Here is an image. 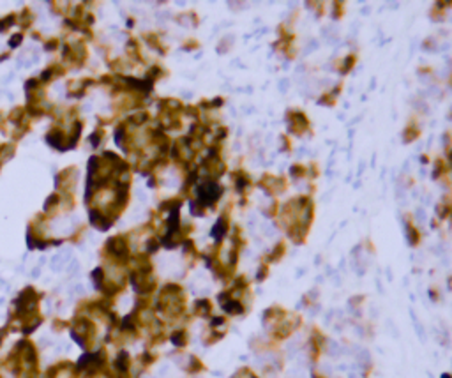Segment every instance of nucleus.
<instances>
[{
	"instance_id": "1",
	"label": "nucleus",
	"mask_w": 452,
	"mask_h": 378,
	"mask_svg": "<svg viewBox=\"0 0 452 378\" xmlns=\"http://www.w3.org/2000/svg\"><path fill=\"white\" fill-rule=\"evenodd\" d=\"M221 195H223V187H221L214 179L207 180L202 187H198V196H200L198 202L202 203L203 207H205V205L214 207V203L219 200Z\"/></svg>"
},
{
	"instance_id": "2",
	"label": "nucleus",
	"mask_w": 452,
	"mask_h": 378,
	"mask_svg": "<svg viewBox=\"0 0 452 378\" xmlns=\"http://www.w3.org/2000/svg\"><path fill=\"white\" fill-rule=\"evenodd\" d=\"M288 125H290L292 133H295V135H302V133H306V129L309 128V122H307L306 113L290 112L288 113Z\"/></svg>"
},
{
	"instance_id": "3",
	"label": "nucleus",
	"mask_w": 452,
	"mask_h": 378,
	"mask_svg": "<svg viewBox=\"0 0 452 378\" xmlns=\"http://www.w3.org/2000/svg\"><path fill=\"white\" fill-rule=\"evenodd\" d=\"M260 186L265 189L269 195H279L281 191H284L286 187V180L283 177H274V175H265L260 180Z\"/></svg>"
},
{
	"instance_id": "4",
	"label": "nucleus",
	"mask_w": 452,
	"mask_h": 378,
	"mask_svg": "<svg viewBox=\"0 0 452 378\" xmlns=\"http://www.w3.org/2000/svg\"><path fill=\"white\" fill-rule=\"evenodd\" d=\"M233 180H235L237 193H240V195H244V193H246L247 189H249V186H251L249 177H247L244 172H235V173H233Z\"/></svg>"
},
{
	"instance_id": "5",
	"label": "nucleus",
	"mask_w": 452,
	"mask_h": 378,
	"mask_svg": "<svg viewBox=\"0 0 452 378\" xmlns=\"http://www.w3.org/2000/svg\"><path fill=\"white\" fill-rule=\"evenodd\" d=\"M228 230H230V219H228V216L219 217V221H217L216 227H214V230H212L214 239L219 240V242H221V239H223L226 233H228Z\"/></svg>"
},
{
	"instance_id": "6",
	"label": "nucleus",
	"mask_w": 452,
	"mask_h": 378,
	"mask_svg": "<svg viewBox=\"0 0 452 378\" xmlns=\"http://www.w3.org/2000/svg\"><path fill=\"white\" fill-rule=\"evenodd\" d=\"M195 309H196V313H198L200 317H207V314L210 313V309H212V306H210V302L207 301V299H205V301L202 299V301L196 302Z\"/></svg>"
},
{
	"instance_id": "7",
	"label": "nucleus",
	"mask_w": 452,
	"mask_h": 378,
	"mask_svg": "<svg viewBox=\"0 0 452 378\" xmlns=\"http://www.w3.org/2000/svg\"><path fill=\"white\" fill-rule=\"evenodd\" d=\"M172 343L175 344V346H184V344L187 343V334L186 331H175L172 334Z\"/></svg>"
},
{
	"instance_id": "8",
	"label": "nucleus",
	"mask_w": 452,
	"mask_h": 378,
	"mask_svg": "<svg viewBox=\"0 0 452 378\" xmlns=\"http://www.w3.org/2000/svg\"><path fill=\"white\" fill-rule=\"evenodd\" d=\"M406 237H408V242L412 244V246H417V242H418V232L412 227V225H406Z\"/></svg>"
},
{
	"instance_id": "9",
	"label": "nucleus",
	"mask_w": 452,
	"mask_h": 378,
	"mask_svg": "<svg viewBox=\"0 0 452 378\" xmlns=\"http://www.w3.org/2000/svg\"><path fill=\"white\" fill-rule=\"evenodd\" d=\"M417 136H418V129L413 128V125H410V128H406V131H403V140H405V142H412Z\"/></svg>"
},
{
	"instance_id": "10",
	"label": "nucleus",
	"mask_w": 452,
	"mask_h": 378,
	"mask_svg": "<svg viewBox=\"0 0 452 378\" xmlns=\"http://www.w3.org/2000/svg\"><path fill=\"white\" fill-rule=\"evenodd\" d=\"M283 255H284V244L279 242V244H277V247H274L272 255H270V260H272V262L281 260V257H283Z\"/></svg>"
},
{
	"instance_id": "11",
	"label": "nucleus",
	"mask_w": 452,
	"mask_h": 378,
	"mask_svg": "<svg viewBox=\"0 0 452 378\" xmlns=\"http://www.w3.org/2000/svg\"><path fill=\"white\" fill-rule=\"evenodd\" d=\"M306 172H307L306 166H302V165H294V166H292V168H290V175H292V177H297V179H299V177H304V175H306Z\"/></svg>"
},
{
	"instance_id": "12",
	"label": "nucleus",
	"mask_w": 452,
	"mask_h": 378,
	"mask_svg": "<svg viewBox=\"0 0 452 378\" xmlns=\"http://www.w3.org/2000/svg\"><path fill=\"white\" fill-rule=\"evenodd\" d=\"M353 64H355V57H353V55H350V57L343 58V66H341V73H348L351 68H353Z\"/></svg>"
},
{
	"instance_id": "13",
	"label": "nucleus",
	"mask_w": 452,
	"mask_h": 378,
	"mask_svg": "<svg viewBox=\"0 0 452 378\" xmlns=\"http://www.w3.org/2000/svg\"><path fill=\"white\" fill-rule=\"evenodd\" d=\"M332 7H334V16L339 18L341 13H343V2H334V4H332Z\"/></svg>"
},
{
	"instance_id": "14",
	"label": "nucleus",
	"mask_w": 452,
	"mask_h": 378,
	"mask_svg": "<svg viewBox=\"0 0 452 378\" xmlns=\"http://www.w3.org/2000/svg\"><path fill=\"white\" fill-rule=\"evenodd\" d=\"M442 168H443V163L442 161H436L435 163V177L442 175Z\"/></svg>"
},
{
	"instance_id": "15",
	"label": "nucleus",
	"mask_w": 452,
	"mask_h": 378,
	"mask_svg": "<svg viewBox=\"0 0 452 378\" xmlns=\"http://www.w3.org/2000/svg\"><path fill=\"white\" fill-rule=\"evenodd\" d=\"M265 274H267V267L264 265V267H260V272H258V279H264Z\"/></svg>"
},
{
	"instance_id": "16",
	"label": "nucleus",
	"mask_w": 452,
	"mask_h": 378,
	"mask_svg": "<svg viewBox=\"0 0 452 378\" xmlns=\"http://www.w3.org/2000/svg\"><path fill=\"white\" fill-rule=\"evenodd\" d=\"M447 161H449V165H450V168H452V150L449 152V155H447Z\"/></svg>"
},
{
	"instance_id": "17",
	"label": "nucleus",
	"mask_w": 452,
	"mask_h": 378,
	"mask_svg": "<svg viewBox=\"0 0 452 378\" xmlns=\"http://www.w3.org/2000/svg\"><path fill=\"white\" fill-rule=\"evenodd\" d=\"M442 378H452V376H450V375H443Z\"/></svg>"
},
{
	"instance_id": "18",
	"label": "nucleus",
	"mask_w": 452,
	"mask_h": 378,
	"mask_svg": "<svg viewBox=\"0 0 452 378\" xmlns=\"http://www.w3.org/2000/svg\"><path fill=\"white\" fill-rule=\"evenodd\" d=\"M313 378H321V376H316V375H314V376H313Z\"/></svg>"
}]
</instances>
